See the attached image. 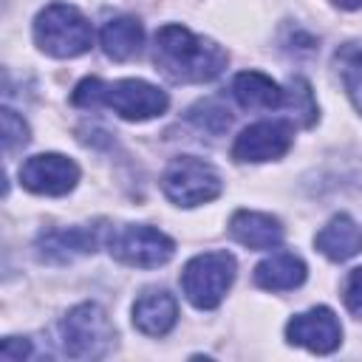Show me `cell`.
<instances>
[{
    "label": "cell",
    "instance_id": "cell-6",
    "mask_svg": "<svg viewBox=\"0 0 362 362\" xmlns=\"http://www.w3.org/2000/svg\"><path fill=\"white\" fill-rule=\"evenodd\" d=\"M161 189L178 206H198L221 195V175L204 158L178 156L167 164L161 175Z\"/></svg>",
    "mask_w": 362,
    "mask_h": 362
},
{
    "label": "cell",
    "instance_id": "cell-1",
    "mask_svg": "<svg viewBox=\"0 0 362 362\" xmlns=\"http://www.w3.org/2000/svg\"><path fill=\"white\" fill-rule=\"evenodd\" d=\"M153 62L173 82H212L223 74L229 54L218 42L170 23L156 31Z\"/></svg>",
    "mask_w": 362,
    "mask_h": 362
},
{
    "label": "cell",
    "instance_id": "cell-10",
    "mask_svg": "<svg viewBox=\"0 0 362 362\" xmlns=\"http://www.w3.org/2000/svg\"><path fill=\"white\" fill-rule=\"evenodd\" d=\"M294 141V130L288 122H257L240 130V136L232 144L235 161H272L288 153Z\"/></svg>",
    "mask_w": 362,
    "mask_h": 362
},
{
    "label": "cell",
    "instance_id": "cell-17",
    "mask_svg": "<svg viewBox=\"0 0 362 362\" xmlns=\"http://www.w3.org/2000/svg\"><path fill=\"white\" fill-rule=\"evenodd\" d=\"M102 51L116 59V62H124L130 59L133 54H139L141 48V40H144V31H141V23L136 17H113L102 25Z\"/></svg>",
    "mask_w": 362,
    "mask_h": 362
},
{
    "label": "cell",
    "instance_id": "cell-12",
    "mask_svg": "<svg viewBox=\"0 0 362 362\" xmlns=\"http://www.w3.org/2000/svg\"><path fill=\"white\" fill-rule=\"evenodd\" d=\"M229 235L246 249L266 252V249H277L283 243V223L266 212L238 209L229 221Z\"/></svg>",
    "mask_w": 362,
    "mask_h": 362
},
{
    "label": "cell",
    "instance_id": "cell-5",
    "mask_svg": "<svg viewBox=\"0 0 362 362\" xmlns=\"http://www.w3.org/2000/svg\"><path fill=\"white\" fill-rule=\"evenodd\" d=\"M235 257L229 252H201L195 255L192 260H187L184 272H181V288H184V297L195 305V308H215L232 280H235Z\"/></svg>",
    "mask_w": 362,
    "mask_h": 362
},
{
    "label": "cell",
    "instance_id": "cell-21",
    "mask_svg": "<svg viewBox=\"0 0 362 362\" xmlns=\"http://www.w3.org/2000/svg\"><path fill=\"white\" fill-rule=\"evenodd\" d=\"M0 119H3V150L6 153H14L17 147L28 144V124L11 107H3Z\"/></svg>",
    "mask_w": 362,
    "mask_h": 362
},
{
    "label": "cell",
    "instance_id": "cell-22",
    "mask_svg": "<svg viewBox=\"0 0 362 362\" xmlns=\"http://www.w3.org/2000/svg\"><path fill=\"white\" fill-rule=\"evenodd\" d=\"M345 305L354 317H362V266L354 269L345 280Z\"/></svg>",
    "mask_w": 362,
    "mask_h": 362
},
{
    "label": "cell",
    "instance_id": "cell-3",
    "mask_svg": "<svg viewBox=\"0 0 362 362\" xmlns=\"http://www.w3.org/2000/svg\"><path fill=\"white\" fill-rule=\"evenodd\" d=\"M34 40L40 51L57 59H71V57L85 54L93 45V28L76 6L51 3L34 20Z\"/></svg>",
    "mask_w": 362,
    "mask_h": 362
},
{
    "label": "cell",
    "instance_id": "cell-7",
    "mask_svg": "<svg viewBox=\"0 0 362 362\" xmlns=\"http://www.w3.org/2000/svg\"><path fill=\"white\" fill-rule=\"evenodd\" d=\"M107 249L124 266L156 269V266H164L173 257L175 240L170 235H164L161 229H156V226L127 223V226H119V229L110 232Z\"/></svg>",
    "mask_w": 362,
    "mask_h": 362
},
{
    "label": "cell",
    "instance_id": "cell-20",
    "mask_svg": "<svg viewBox=\"0 0 362 362\" xmlns=\"http://www.w3.org/2000/svg\"><path fill=\"white\" fill-rule=\"evenodd\" d=\"M189 122H195L201 130L218 136V133H223V130L229 127L232 119H229V113H226L221 105H215V102H198V105L189 110Z\"/></svg>",
    "mask_w": 362,
    "mask_h": 362
},
{
    "label": "cell",
    "instance_id": "cell-15",
    "mask_svg": "<svg viewBox=\"0 0 362 362\" xmlns=\"http://www.w3.org/2000/svg\"><path fill=\"white\" fill-rule=\"evenodd\" d=\"M232 96L243 110H277L286 105V90L260 71H240L232 82Z\"/></svg>",
    "mask_w": 362,
    "mask_h": 362
},
{
    "label": "cell",
    "instance_id": "cell-11",
    "mask_svg": "<svg viewBox=\"0 0 362 362\" xmlns=\"http://www.w3.org/2000/svg\"><path fill=\"white\" fill-rule=\"evenodd\" d=\"M102 226H71V229H48L37 238V255L48 263H68L76 255H88L99 246Z\"/></svg>",
    "mask_w": 362,
    "mask_h": 362
},
{
    "label": "cell",
    "instance_id": "cell-16",
    "mask_svg": "<svg viewBox=\"0 0 362 362\" xmlns=\"http://www.w3.org/2000/svg\"><path fill=\"white\" fill-rule=\"evenodd\" d=\"M305 263L291 252H277L255 266V283L266 291H291L303 286Z\"/></svg>",
    "mask_w": 362,
    "mask_h": 362
},
{
    "label": "cell",
    "instance_id": "cell-18",
    "mask_svg": "<svg viewBox=\"0 0 362 362\" xmlns=\"http://www.w3.org/2000/svg\"><path fill=\"white\" fill-rule=\"evenodd\" d=\"M334 62L339 65V74L354 107L362 113V42H345L334 54Z\"/></svg>",
    "mask_w": 362,
    "mask_h": 362
},
{
    "label": "cell",
    "instance_id": "cell-13",
    "mask_svg": "<svg viewBox=\"0 0 362 362\" xmlns=\"http://www.w3.org/2000/svg\"><path fill=\"white\" fill-rule=\"evenodd\" d=\"M178 320V303L164 288H150L133 303V325L147 337H164Z\"/></svg>",
    "mask_w": 362,
    "mask_h": 362
},
{
    "label": "cell",
    "instance_id": "cell-2",
    "mask_svg": "<svg viewBox=\"0 0 362 362\" xmlns=\"http://www.w3.org/2000/svg\"><path fill=\"white\" fill-rule=\"evenodd\" d=\"M71 102L76 107H113V113H119L122 119L130 122H144L153 116H161L170 105V96L158 88L150 85L144 79H119V82H102L96 76L82 79L74 93Z\"/></svg>",
    "mask_w": 362,
    "mask_h": 362
},
{
    "label": "cell",
    "instance_id": "cell-23",
    "mask_svg": "<svg viewBox=\"0 0 362 362\" xmlns=\"http://www.w3.org/2000/svg\"><path fill=\"white\" fill-rule=\"evenodd\" d=\"M0 356H3V359H23V356H31V342H28V339H20V337H8V339H3V345H0Z\"/></svg>",
    "mask_w": 362,
    "mask_h": 362
},
{
    "label": "cell",
    "instance_id": "cell-8",
    "mask_svg": "<svg viewBox=\"0 0 362 362\" xmlns=\"http://www.w3.org/2000/svg\"><path fill=\"white\" fill-rule=\"evenodd\" d=\"M20 181L37 195H65L76 187L79 167L62 153H40L20 167Z\"/></svg>",
    "mask_w": 362,
    "mask_h": 362
},
{
    "label": "cell",
    "instance_id": "cell-14",
    "mask_svg": "<svg viewBox=\"0 0 362 362\" xmlns=\"http://www.w3.org/2000/svg\"><path fill=\"white\" fill-rule=\"evenodd\" d=\"M317 252H322L328 260L342 263L362 252V229L351 215H334L314 238Z\"/></svg>",
    "mask_w": 362,
    "mask_h": 362
},
{
    "label": "cell",
    "instance_id": "cell-24",
    "mask_svg": "<svg viewBox=\"0 0 362 362\" xmlns=\"http://www.w3.org/2000/svg\"><path fill=\"white\" fill-rule=\"evenodd\" d=\"M339 8H348V11H354V8H362V0H334Z\"/></svg>",
    "mask_w": 362,
    "mask_h": 362
},
{
    "label": "cell",
    "instance_id": "cell-4",
    "mask_svg": "<svg viewBox=\"0 0 362 362\" xmlns=\"http://www.w3.org/2000/svg\"><path fill=\"white\" fill-rule=\"evenodd\" d=\"M59 337H62L59 339L62 351L71 359H99L110 351V345L116 339V331H113L102 305L79 303L62 317Z\"/></svg>",
    "mask_w": 362,
    "mask_h": 362
},
{
    "label": "cell",
    "instance_id": "cell-19",
    "mask_svg": "<svg viewBox=\"0 0 362 362\" xmlns=\"http://www.w3.org/2000/svg\"><path fill=\"white\" fill-rule=\"evenodd\" d=\"M286 102L288 107L294 110L297 122L300 124H314L317 122V105H314V93H311V85L303 79V76H294L288 82V90H286Z\"/></svg>",
    "mask_w": 362,
    "mask_h": 362
},
{
    "label": "cell",
    "instance_id": "cell-9",
    "mask_svg": "<svg viewBox=\"0 0 362 362\" xmlns=\"http://www.w3.org/2000/svg\"><path fill=\"white\" fill-rule=\"evenodd\" d=\"M286 339L291 345H303L314 354H331L342 342V325L331 308L317 305V308H308L288 320Z\"/></svg>",
    "mask_w": 362,
    "mask_h": 362
}]
</instances>
